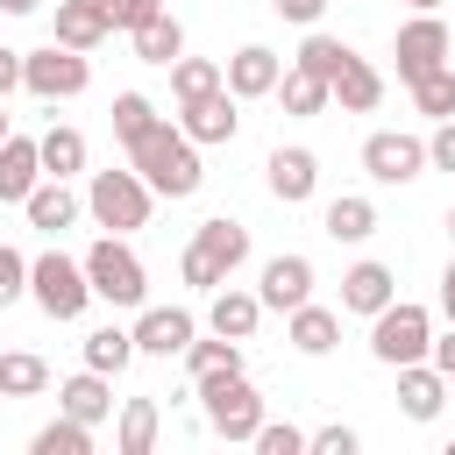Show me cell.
<instances>
[{
  "label": "cell",
  "instance_id": "cell-1",
  "mask_svg": "<svg viewBox=\"0 0 455 455\" xmlns=\"http://www.w3.org/2000/svg\"><path fill=\"white\" fill-rule=\"evenodd\" d=\"M128 149V164L142 171V185L156 192V199H192L199 185H206V164H199V142L178 128V121H149L135 142H121Z\"/></svg>",
  "mask_w": 455,
  "mask_h": 455
},
{
  "label": "cell",
  "instance_id": "cell-2",
  "mask_svg": "<svg viewBox=\"0 0 455 455\" xmlns=\"http://www.w3.org/2000/svg\"><path fill=\"white\" fill-rule=\"evenodd\" d=\"M242 263H249V228H242V220H228V213L199 220V228H192V242H185V256H178V270H185V284H192V291L228 284Z\"/></svg>",
  "mask_w": 455,
  "mask_h": 455
},
{
  "label": "cell",
  "instance_id": "cell-3",
  "mask_svg": "<svg viewBox=\"0 0 455 455\" xmlns=\"http://www.w3.org/2000/svg\"><path fill=\"white\" fill-rule=\"evenodd\" d=\"M85 213H92V228H107V235H135V228H149L156 192L142 185L135 164H128V171H92V178H85Z\"/></svg>",
  "mask_w": 455,
  "mask_h": 455
},
{
  "label": "cell",
  "instance_id": "cell-4",
  "mask_svg": "<svg viewBox=\"0 0 455 455\" xmlns=\"http://www.w3.org/2000/svg\"><path fill=\"white\" fill-rule=\"evenodd\" d=\"M78 263H85L92 299H107V306H121V313L149 306V270H142V256L128 249V235H100V242H92Z\"/></svg>",
  "mask_w": 455,
  "mask_h": 455
},
{
  "label": "cell",
  "instance_id": "cell-5",
  "mask_svg": "<svg viewBox=\"0 0 455 455\" xmlns=\"http://www.w3.org/2000/svg\"><path fill=\"white\" fill-rule=\"evenodd\" d=\"M192 391H199V412H206V427H213L220 441H249V434L263 427V391L249 384V370H220V377H199Z\"/></svg>",
  "mask_w": 455,
  "mask_h": 455
},
{
  "label": "cell",
  "instance_id": "cell-6",
  "mask_svg": "<svg viewBox=\"0 0 455 455\" xmlns=\"http://www.w3.org/2000/svg\"><path fill=\"white\" fill-rule=\"evenodd\" d=\"M427 341H434V313H427L419 299H391V306L370 313V355H377L384 370L427 363Z\"/></svg>",
  "mask_w": 455,
  "mask_h": 455
},
{
  "label": "cell",
  "instance_id": "cell-7",
  "mask_svg": "<svg viewBox=\"0 0 455 455\" xmlns=\"http://www.w3.org/2000/svg\"><path fill=\"white\" fill-rule=\"evenodd\" d=\"M28 299L50 313V320H78L92 306V284H85V263L64 256V249H43L28 256Z\"/></svg>",
  "mask_w": 455,
  "mask_h": 455
},
{
  "label": "cell",
  "instance_id": "cell-8",
  "mask_svg": "<svg viewBox=\"0 0 455 455\" xmlns=\"http://www.w3.org/2000/svg\"><path fill=\"white\" fill-rule=\"evenodd\" d=\"M85 85H92V64H85V50H64V43L21 50V92H36L43 107H57V100H78Z\"/></svg>",
  "mask_w": 455,
  "mask_h": 455
},
{
  "label": "cell",
  "instance_id": "cell-9",
  "mask_svg": "<svg viewBox=\"0 0 455 455\" xmlns=\"http://www.w3.org/2000/svg\"><path fill=\"white\" fill-rule=\"evenodd\" d=\"M448 50H455V36H448V21H441V14H412V21H398V36H391L398 85H412V78L441 71V64H448Z\"/></svg>",
  "mask_w": 455,
  "mask_h": 455
},
{
  "label": "cell",
  "instance_id": "cell-10",
  "mask_svg": "<svg viewBox=\"0 0 455 455\" xmlns=\"http://www.w3.org/2000/svg\"><path fill=\"white\" fill-rule=\"evenodd\" d=\"M363 171H370L377 185H412V178L427 171V135H412V128H377V135H363Z\"/></svg>",
  "mask_w": 455,
  "mask_h": 455
},
{
  "label": "cell",
  "instance_id": "cell-11",
  "mask_svg": "<svg viewBox=\"0 0 455 455\" xmlns=\"http://www.w3.org/2000/svg\"><path fill=\"white\" fill-rule=\"evenodd\" d=\"M135 355H156V363H171V355H185L192 348V334H199V320L185 313V306H135Z\"/></svg>",
  "mask_w": 455,
  "mask_h": 455
},
{
  "label": "cell",
  "instance_id": "cell-12",
  "mask_svg": "<svg viewBox=\"0 0 455 455\" xmlns=\"http://www.w3.org/2000/svg\"><path fill=\"white\" fill-rule=\"evenodd\" d=\"M263 185H270V199H277V206H306V199L320 192V156H313V149H299V142H291V149L277 142V149L263 156Z\"/></svg>",
  "mask_w": 455,
  "mask_h": 455
},
{
  "label": "cell",
  "instance_id": "cell-13",
  "mask_svg": "<svg viewBox=\"0 0 455 455\" xmlns=\"http://www.w3.org/2000/svg\"><path fill=\"white\" fill-rule=\"evenodd\" d=\"M242 100L220 85V92H199V100H185L178 107V128L199 142V149H220V142H235V128H242V114H235Z\"/></svg>",
  "mask_w": 455,
  "mask_h": 455
},
{
  "label": "cell",
  "instance_id": "cell-14",
  "mask_svg": "<svg viewBox=\"0 0 455 455\" xmlns=\"http://www.w3.org/2000/svg\"><path fill=\"white\" fill-rule=\"evenodd\" d=\"M277 78H284V57H277V50H263V43H242V50L220 64V85H228L235 100H270V92H277Z\"/></svg>",
  "mask_w": 455,
  "mask_h": 455
},
{
  "label": "cell",
  "instance_id": "cell-15",
  "mask_svg": "<svg viewBox=\"0 0 455 455\" xmlns=\"http://www.w3.org/2000/svg\"><path fill=\"white\" fill-rule=\"evenodd\" d=\"M256 299H263V313H291V306H306L313 299V256H270L263 263V277H256Z\"/></svg>",
  "mask_w": 455,
  "mask_h": 455
},
{
  "label": "cell",
  "instance_id": "cell-16",
  "mask_svg": "<svg viewBox=\"0 0 455 455\" xmlns=\"http://www.w3.org/2000/svg\"><path fill=\"white\" fill-rule=\"evenodd\" d=\"M206 327H213V334H228V341H249V334L263 327V299H256V291H242V284L228 277V284H213V291H206Z\"/></svg>",
  "mask_w": 455,
  "mask_h": 455
},
{
  "label": "cell",
  "instance_id": "cell-17",
  "mask_svg": "<svg viewBox=\"0 0 455 455\" xmlns=\"http://www.w3.org/2000/svg\"><path fill=\"white\" fill-rule=\"evenodd\" d=\"M327 92H334V107H341V114H377V107H384V71H377L370 57H355V50H348V57H341V71L327 78Z\"/></svg>",
  "mask_w": 455,
  "mask_h": 455
},
{
  "label": "cell",
  "instance_id": "cell-18",
  "mask_svg": "<svg viewBox=\"0 0 455 455\" xmlns=\"http://www.w3.org/2000/svg\"><path fill=\"white\" fill-rule=\"evenodd\" d=\"M398 299V277H391V263H377V256H363V263H348L341 270V313H377V306H391Z\"/></svg>",
  "mask_w": 455,
  "mask_h": 455
},
{
  "label": "cell",
  "instance_id": "cell-19",
  "mask_svg": "<svg viewBox=\"0 0 455 455\" xmlns=\"http://www.w3.org/2000/svg\"><path fill=\"white\" fill-rule=\"evenodd\" d=\"M21 213H28V228H43V235H64V228L85 213V199L71 192V178H36V192L21 199Z\"/></svg>",
  "mask_w": 455,
  "mask_h": 455
},
{
  "label": "cell",
  "instance_id": "cell-20",
  "mask_svg": "<svg viewBox=\"0 0 455 455\" xmlns=\"http://www.w3.org/2000/svg\"><path fill=\"white\" fill-rule=\"evenodd\" d=\"M284 341H291L299 355H327V348L341 341V313L306 299V306H291V313H284Z\"/></svg>",
  "mask_w": 455,
  "mask_h": 455
},
{
  "label": "cell",
  "instance_id": "cell-21",
  "mask_svg": "<svg viewBox=\"0 0 455 455\" xmlns=\"http://www.w3.org/2000/svg\"><path fill=\"white\" fill-rule=\"evenodd\" d=\"M448 405V377L434 363H398V412L405 419H434Z\"/></svg>",
  "mask_w": 455,
  "mask_h": 455
},
{
  "label": "cell",
  "instance_id": "cell-22",
  "mask_svg": "<svg viewBox=\"0 0 455 455\" xmlns=\"http://www.w3.org/2000/svg\"><path fill=\"white\" fill-rule=\"evenodd\" d=\"M57 412H71V419L100 427V419L114 412V377H100V370H78V377H64V384H57Z\"/></svg>",
  "mask_w": 455,
  "mask_h": 455
},
{
  "label": "cell",
  "instance_id": "cell-23",
  "mask_svg": "<svg viewBox=\"0 0 455 455\" xmlns=\"http://www.w3.org/2000/svg\"><path fill=\"white\" fill-rule=\"evenodd\" d=\"M114 28H107V14H100V0H57V21H50V43H64V50H100Z\"/></svg>",
  "mask_w": 455,
  "mask_h": 455
},
{
  "label": "cell",
  "instance_id": "cell-24",
  "mask_svg": "<svg viewBox=\"0 0 455 455\" xmlns=\"http://www.w3.org/2000/svg\"><path fill=\"white\" fill-rule=\"evenodd\" d=\"M43 178V156H36V135H7L0 142V206H21Z\"/></svg>",
  "mask_w": 455,
  "mask_h": 455
},
{
  "label": "cell",
  "instance_id": "cell-25",
  "mask_svg": "<svg viewBox=\"0 0 455 455\" xmlns=\"http://www.w3.org/2000/svg\"><path fill=\"white\" fill-rule=\"evenodd\" d=\"M128 43H135V57H142V64H164V71L185 57V28H178V14H171V7H164V14H149L142 28H128Z\"/></svg>",
  "mask_w": 455,
  "mask_h": 455
},
{
  "label": "cell",
  "instance_id": "cell-26",
  "mask_svg": "<svg viewBox=\"0 0 455 455\" xmlns=\"http://www.w3.org/2000/svg\"><path fill=\"white\" fill-rule=\"evenodd\" d=\"M36 156H43V178H78V171H85V135H78L71 121H50V128L36 135Z\"/></svg>",
  "mask_w": 455,
  "mask_h": 455
},
{
  "label": "cell",
  "instance_id": "cell-27",
  "mask_svg": "<svg viewBox=\"0 0 455 455\" xmlns=\"http://www.w3.org/2000/svg\"><path fill=\"white\" fill-rule=\"evenodd\" d=\"M284 114H299V121H313V114H327L334 107V92H327V78H313V71H299V64H284V78H277V92H270Z\"/></svg>",
  "mask_w": 455,
  "mask_h": 455
},
{
  "label": "cell",
  "instance_id": "cell-28",
  "mask_svg": "<svg viewBox=\"0 0 455 455\" xmlns=\"http://www.w3.org/2000/svg\"><path fill=\"white\" fill-rule=\"evenodd\" d=\"M156 434H164V419H156V398H121L114 448H121V455H149V448H156Z\"/></svg>",
  "mask_w": 455,
  "mask_h": 455
},
{
  "label": "cell",
  "instance_id": "cell-29",
  "mask_svg": "<svg viewBox=\"0 0 455 455\" xmlns=\"http://www.w3.org/2000/svg\"><path fill=\"white\" fill-rule=\"evenodd\" d=\"M320 228H327L334 242H370V235H377V206H370L363 192H341V199H327Z\"/></svg>",
  "mask_w": 455,
  "mask_h": 455
},
{
  "label": "cell",
  "instance_id": "cell-30",
  "mask_svg": "<svg viewBox=\"0 0 455 455\" xmlns=\"http://www.w3.org/2000/svg\"><path fill=\"white\" fill-rule=\"evenodd\" d=\"M128 363H135V334H128V327H114V320H107V327H92V334H85V370L121 377Z\"/></svg>",
  "mask_w": 455,
  "mask_h": 455
},
{
  "label": "cell",
  "instance_id": "cell-31",
  "mask_svg": "<svg viewBox=\"0 0 455 455\" xmlns=\"http://www.w3.org/2000/svg\"><path fill=\"white\" fill-rule=\"evenodd\" d=\"M178 363H185L192 384H199V377H220V370H249V363H242V341H228V334H206V341L192 334V348H185Z\"/></svg>",
  "mask_w": 455,
  "mask_h": 455
},
{
  "label": "cell",
  "instance_id": "cell-32",
  "mask_svg": "<svg viewBox=\"0 0 455 455\" xmlns=\"http://www.w3.org/2000/svg\"><path fill=\"white\" fill-rule=\"evenodd\" d=\"M50 391V363L28 348H0V398H36Z\"/></svg>",
  "mask_w": 455,
  "mask_h": 455
},
{
  "label": "cell",
  "instance_id": "cell-33",
  "mask_svg": "<svg viewBox=\"0 0 455 455\" xmlns=\"http://www.w3.org/2000/svg\"><path fill=\"white\" fill-rule=\"evenodd\" d=\"M28 455H92V427H85V419H71V412H57L50 427H36Z\"/></svg>",
  "mask_w": 455,
  "mask_h": 455
},
{
  "label": "cell",
  "instance_id": "cell-34",
  "mask_svg": "<svg viewBox=\"0 0 455 455\" xmlns=\"http://www.w3.org/2000/svg\"><path fill=\"white\" fill-rule=\"evenodd\" d=\"M405 92H412V107H419L427 121H448V114H455V64H441V71L412 78Z\"/></svg>",
  "mask_w": 455,
  "mask_h": 455
},
{
  "label": "cell",
  "instance_id": "cell-35",
  "mask_svg": "<svg viewBox=\"0 0 455 455\" xmlns=\"http://www.w3.org/2000/svg\"><path fill=\"white\" fill-rule=\"evenodd\" d=\"M341 57H348V43L341 36H327V28H306V43H299V71H313V78H334L341 71Z\"/></svg>",
  "mask_w": 455,
  "mask_h": 455
},
{
  "label": "cell",
  "instance_id": "cell-36",
  "mask_svg": "<svg viewBox=\"0 0 455 455\" xmlns=\"http://www.w3.org/2000/svg\"><path fill=\"white\" fill-rule=\"evenodd\" d=\"M171 92H178V107L199 100V92H220V64L213 57H178L171 64Z\"/></svg>",
  "mask_w": 455,
  "mask_h": 455
},
{
  "label": "cell",
  "instance_id": "cell-37",
  "mask_svg": "<svg viewBox=\"0 0 455 455\" xmlns=\"http://www.w3.org/2000/svg\"><path fill=\"white\" fill-rule=\"evenodd\" d=\"M149 121H156V100L149 92H114V142H135Z\"/></svg>",
  "mask_w": 455,
  "mask_h": 455
},
{
  "label": "cell",
  "instance_id": "cell-38",
  "mask_svg": "<svg viewBox=\"0 0 455 455\" xmlns=\"http://www.w3.org/2000/svg\"><path fill=\"white\" fill-rule=\"evenodd\" d=\"M249 448H256V455H306V427H291V419H270V412H263V427L249 434Z\"/></svg>",
  "mask_w": 455,
  "mask_h": 455
},
{
  "label": "cell",
  "instance_id": "cell-39",
  "mask_svg": "<svg viewBox=\"0 0 455 455\" xmlns=\"http://www.w3.org/2000/svg\"><path fill=\"white\" fill-rule=\"evenodd\" d=\"M100 14H107V28H142L149 14H164V0H100Z\"/></svg>",
  "mask_w": 455,
  "mask_h": 455
},
{
  "label": "cell",
  "instance_id": "cell-40",
  "mask_svg": "<svg viewBox=\"0 0 455 455\" xmlns=\"http://www.w3.org/2000/svg\"><path fill=\"white\" fill-rule=\"evenodd\" d=\"M14 299H28V256L0 242V306H14Z\"/></svg>",
  "mask_w": 455,
  "mask_h": 455
},
{
  "label": "cell",
  "instance_id": "cell-41",
  "mask_svg": "<svg viewBox=\"0 0 455 455\" xmlns=\"http://www.w3.org/2000/svg\"><path fill=\"white\" fill-rule=\"evenodd\" d=\"M363 441H355V427H313L306 434V455H355Z\"/></svg>",
  "mask_w": 455,
  "mask_h": 455
},
{
  "label": "cell",
  "instance_id": "cell-42",
  "mask_svg": "<svg viewBox=\"0 0 455 455\" xmlns=\"http://www.w3.org/2000/svg\"><path fill=\"white\" fill-rule=\"evenodd\" d=\"M427 171H455V114L434 121V135H427Z\"/></svg>",
  "mask_w": 455,
  "mask_h": 455
},
{
  "label": "cell",
  "instance_id": "cell-43",
  "mask_svg": "<svg viewBox=\"0 0 455 455\" xmlns=\"http://www.w3.org/2000/svg\"><path fill=\"white\" fill-rule=\"evenodd\" d=\"M427 363H434V370L455 384V320H448V334H434V341H427Z\"/></svg>",
  "mask_w": 455,
  "mask_h": 455
},
{
  "label": "cell",
  "instance_id": "cell-44",
  "mask_svg": "<svg viewBox=\"0 0 455 455\" xmlns=\"http://www.w3.org/2000/svg\"><path fill=\"white\" fill-rule=\"evenodd\" d=\"M270 7H277V21H299V28H313L327 14V0H270Z\"/></svg>",
  "mask_w": 455,
  "mask_h": 455
},
{
  "label": "cell",
  "instance_id": "cell-45",
  "mask_svg": "<svg viewBox=\"0 0 455 455\" xmlns=\"http://www.w3.org/2000/svg\"><path fill=\"white\" fill-rule=\"evenodd\" d=\"M7 92H21V50L0 43V100H7Z\"/></svg>",
  "mask_w": 455,
  "mask_h": 455
},
{
  "label": "cell",
  "instance_id": "cell-46",
  "mask_svg": "<svg viewBox=\"0 0 455 455\" xmlns=\"http://www.w3.org/2000/svg\"><path fill=\"white\" fill-rule=\"evenodd\" d=\"M441 320H455V263L441 270Z\"/></svg>",
  "mask_w": 455,
  "mask_h": 455
},
{
  "label": "cell",
  "instance_id": "cell-47",
  "mask_svg": "<svg viewBox=\"0 0 455 455\" xmlns=\"http://www.w3.org/2000/svg\"><path fill=\"white\" fill-rule=\"evenodd\" d=\"M43 0H0V14H36Z\"/></svg>",
  "mask_w": 455,
  "mask_h": 455
},
{
  "label": "cell",
  "instance_id": "cell-48",
  "mask_svg": "<svg viewBox=\"0 0 455 455\" xmlns=\"http://www.w3.org/2000/svg\"><path fill=\"white\" fill-rule=\"evenodd\" d=\"M405 7H412V14H441V0H405Z\"/></svg>",
  "mask_w": 455,
  "mask_h": 455
},
{
  "label": "cell",
  "instance_id": "cell-49",
  "mask_svg": "<svg viewBox=\"0 0 455 455\" xmlns=\"http://www.w3.org/2000/svg\"><path fill=\"white\" fill-rule=\"evenodd\" d=\"M7 135H14V121H7V100H0V142H7Z\"/></svg>",
  "mask_w": 455,
  "mask_h": 455
},
{
  "label": "cell",
  "instance_id": "cell-50",
  "mask_svg": "<svg viewBox=\"0 0 455 455\" xmlns=\"http://www.w3.org/2000/svg\"><path fill=\"white\" fill-rule=\"evenodd\" d=\"M448 235H455V206H448Z\"/></svg>",
  "mask_w": 455,
  "mask_h": 455
},
{
  "label": "cell",
  "instance_id": "cell-51",
  "mask_svg": "<svg viewBox=\"0 0 455 455\" xmlns=\"http://www.w3.org/2000/svg\"><path fill=\"white\" fill-rule=\"evenodd\" d=\"M0 405H7V398H0Z\"/></svg>",
  "mask_w": 455,
  "mask_h": 455
}]
</instances>
